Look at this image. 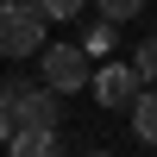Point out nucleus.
<instances>
[{
  "label": "nucleus",
  "mask_w": 157,
  "mask_h": 157,
  "mask_svg": "<svg viewBox=\"0 0 157 157\" xmlns=\"http://www.w3.org/2000/svg\"><path fill=\"white\" fill-rule=\"evenodd\" d=\"M6 157H69L57 132H13L6 138Z\"/></svg>",
  "instance_id": "nucleus-5"
},
{
  "label": "nucleus",
  "mask_w": 157,
  "mask_h": 157,
  "mask_svg": "<svg viewBox=\"0 0 157 157\" xmlns=\"http://www.w3.org/2000/svg\"><path fill=\"white\" fill-rule=\"evenodd\" d=\"M38 50H44V13L25 0H6L0 6V57H38Z\"/></svg>",
  "instance_id": "nucleus-2"
},
{
  "label": "nucleus",
  "mask_w": 157,
  "mask_h": 157,
  "mask_svg": "<svg viewBox=\"0 0 157 157\" xmlns=\"http://www.w3.org/2000/svg\"><path fill=\"white\" fill-rule=\"evenodd\" d=\"M88 88H94L101 107H132V101H138V75H132V63H107V69H94V75H88Z\"/></svg>",
  "instance_id": "nucleus-4"
},
{
  "label": "nucleus",
  "mask_w": 157,
  "mask_h": 157,
  "mask_svg": "<svg viewBox=\"0 0 157 157\" xmlns=\"http://www.w3.org/2000/svg\"><path fill=\"white\" fill-rule=\"evenodd\" d=\"M132 75H138V82H157V32L145 38V44H138V57H132Z\"/></svg>",
  "instance_id": "nucleus-7"
},
{
  "label": "nucleus",
  "mask_w": 157,
  "mask_h": 157,
  "mask_svg": "<svg viewBox=\"0 0 157 157\" xmlns=\"http://www.w3.org/2000/svg\"><path fill=\"white\" fill-rule=\"evenodd\" d=\"M38 69H44V88L50 94H75V88H88V50L82 44H44L38 50Z\"/></svg>",
  "instance_id": "nucleus-3"
},
{
  "label": "nucleus",
  "mask_w": 157,
  "mask_h": 157,
  "mask_svg": "<svg viewBox=\"0 0 157 157\" xmlns=\"http://www.w3.org/2000/svg\"><path fill=\"white\" fill-rule=\"evenodd\" d=\"M94 6H101V19H107V25H120V19H138L145 0H94Z\"/></svg>",
  "instance_id": "nucleus-8"
},
{
  "label": "nucleus",
  "mask_w": 157,
  "mask_h": 157,
  "mask_svg": "<svg viewBox=\"0 0 157 157\" xmlns=\"http://www.w3.org/2000/svg\"><path fill=\"white\" fill-rule=\"evenodd\" d=\"M132 132L145 138V145H157V88H151V94H138V101H132Z\"/></svg>",
  "instance_id": "nucleus-6"
},
{
  "label": "nucleus",
  "mask_w": 157,
  "mask_h": 157,
  "mask_svg": "<svg viewBox=\"0 0 157 157\" xmlns=\"http://www.w3.org/2000/svg\"><path fill=\"white\" fill-rule=\"evenodd\" d=\"M25 6H38L44 19H75V13L88 6V0H25Z\"/></svg>",
  "instance_id": "nucleus-9"
},
{
  "label": "nucleus",
  "mask_w": 157,
  "mask_h": 157,
  "mask_svg": "<svg viewBox=\"0 0 157 157\" xmlns=\"http://www.w3.org/2000/svg\"><path fill=\"white\" fill-rule=\"evenodd\" d=\"M0 107H6V120H13V132H57V120H63V94H50L44 82H0Z\"/></svg>",
  "instance_id": "nucleus-1"
},
{
  "label": "nucleus",
  "mask_w": 157,
  "mask_h": 157,
  "mask_svg": "<svg viewBox=\"0 0 157 157\" xmlns=\"http://www.w3.org/2000/svg\"><path fill=\"white\" fill-rule=\"evenodd\" d=\"M6 138H13V120H6V107H0V145H6Z\"/></svg>",
  "instance_id": "nucleus-10"
}]
</instances>
